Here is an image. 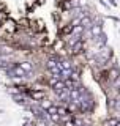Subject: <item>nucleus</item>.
<instances>
[{"mask_svg":"<svg viewBox=\"0 0 120 126\" xmlns=\"http://www.w3.org/2000/svg\"><path fill=\"white\" fill-rule=\"evenodd\" d=\"M2 29L5 30V32H8V35H11V33H14V32H16L18 25H16V22H14V21H11V19H6V21L3 22Z\"/></svg>","mask_w":120,"mask_h":126,"instance_id":"1","label":"nucleus"},{"mask_svg":"<svg viewBox=\"0 0 120 126\" xmlns=\"http://www.w3.org/2000/svg\"><path fill=\"white\" fill-rule=\"evenodd\" d=\"M119 77H120V71H119V68H112V69H109V73H107V79H109V82L117 80Z\"/></svg>","mask_w":120,"mask_h":126,"instance_id":"2","label":"nucleus"},{"mask_svg":"<svg viewBox=\"0 0 120 126\" xmlns=\"http://www.w3.org/2000/svg\"><path fill=\"white\" fill-rule=\"evenodd\" d=\"M81 25H82L85 30H90L92 27H93V24H92V19L89 17V16L84 14V16H82V21H81Z\"/></svg>","mask_w":120,"mask_h":126,"instance_id":"3","label":"nucleus"},{"mask_svg":"<svg viewBox=\"0 0 120 126\" xmlns=\"http://www.w3.org/2000/svg\"><path fill=\"white\" fill-rule=\"evenodd\" d=\"M89 33H90L93 38H98V36H101V35H103L101 25H93V27H92V29L89 30Z\"/></svg>","mask_w":120,"mask_h":126,"instance_id":"4","label":"nucleus"},{"mask_svg":"<svg viewBox=\"0 0 120 126\" xmlns=\"http://www.w3.org/2000/svg\"><path fill=\"white\" fill-rule=\"evenodd\" d=\"M19 65L22 66V69L25 71L27 74H32V73H33V65H32L30 62H22V63H19Z\"/></svg>","mask_w":120,"mask_h":126,"instance_id":"5","label":"nucleus"},{"mask_svg":"<svg viewBox=\"0 0 120 126\" xmlns=\"http://www.w3.org/2000/svg\"><path fill=\"white\" fill-rule=\"evenodd\" d=\"M85 32V29H84L82 25H74L73 27V32H71V35H74V36H79L81 38V35Z\"/></svg>","mask_w":120,"mask_h":126,"instance_id":"6","label":"nucleus"},{"mask_svg":"<svg viewBox=\"0 0 120 126\" xmlns=\"http://www.w3.org/2000/svg\"><path fill=\"white\" fill-rule=\"evenodd\" d=\"M30 96L33 98V99H44V96H46V93L44 92H30Z\"/></svg>","mask_w":120,"mask_h":126,"instance_id":"7","label":"nucleus"},{"mask_svg":"<svg viewBox=\"0 0 120 126\" xmlns=\"http://www.w3.org/2000/svg\"><path fill=\"white\" fill-rule=\"evenodd\" d=\"M81 50H82V41L79 39V41H78V43H76V44L73 46V52H74V54H79Z\"/></svg>","mask_w":120,"mask_h":126,"instance_id":"8","label":"nucleus"},{"mask_svg":"<svg viewBox=\"0 0 120 126\" xmlns=\"http://www.w3.org/2000/svg\"><path fill=\"white\" fill-rule=\"evenodd\" d=\"M51 120L54 121V123H60V121H62V117H60V113L59 112H55V113H51Z\"/></svg>","mask_w":120,"mask_h":126,"instance_id":"9","label":"nucleus"},{"mask_svg":"<svg viewBox=\"0 0 120 126\" xmlns=\"http://www.w3.org/2000/svg\"><path fill=\"white\" fill-rule=\"evenodd\" d=\"M51 106H52V104H51V102H49V101H44V99H43V101H41V107H43V109H46V110H47V109H49V107H51Z\"/></svg>","mask_w":120,"mask_h":126,"instance_id":"10","label":"nucleus"},{"mask_svg":"<svg viewBox=\"0 0 120 126\" xmlns=\"http://www.w3.org/2000/svg\"><path fill=\"white\" fill-rule=\"evenodd\" d=\"M112 85H114V87H120V77L117 79V80H114V82H112Z\"/></svg>","mask_w":120,"mask_h":126,"instance_id":"11","label":"nucleus"},{"mask_svg":"<svg viewBox=\"0 0 120 126\" xmlns=\"http://www.w3.org/2000/svg\"><path fill=\"white\" fill-rule=\"evenodd\" d=\"M119 93H120V88H119Z\"/></svg>","mask_w":120,"mask_h":126,"instance_id":"12","label":"nucleus"}]
</instances>
